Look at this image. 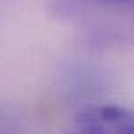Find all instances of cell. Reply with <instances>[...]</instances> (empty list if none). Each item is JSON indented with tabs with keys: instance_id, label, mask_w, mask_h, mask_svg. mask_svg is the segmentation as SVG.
<instances>
[{
	"instance_id": "cell-1",
	"label": "cell",
	"mask_w": 134,
	"mask_h": 134,
	"mask_svg": "<svg viewBox=\"0 0 134 134\" xmlns=\"http://www.w3.org/2000/svg\"><path fill=\"white\" fill-rule=\"evenodd\" d=\"M71 134H134V111L118 103H98L76 114Z\"/></svg>"
},
{
	"instance_id": "cell-2",
	"label": "cell",
	"mask_w": 134,
	"mask_h": 134,
	"mask_svg": "<svg viewBox=\"0 0 134 134\" xmlns=\"http://www.w3.org/2000/svg\"><path fill=\"white\" fill-rule=\"evenodd\" d=\"M105 5H114V7H132L134 9V0H98Z\"/></svg>"
}]
</instances>
